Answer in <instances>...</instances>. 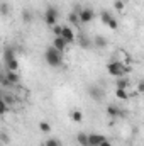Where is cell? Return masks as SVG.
<instances>
[{"mask_svg": "<svg viewBox=\"0 0 144 146\" xmlns=\"http://www.w3.org/2000/svg\"><path fill=\"white\" fill-rule=\"evenodd\" d=\"M0 141H2L3 145H9V141H10L9 134H7V133H0Z\"/></svg>", "mask_w": 144, "mask_h": 146, "instance_id": "28", "label": "cell"}, {"mask_svg": "<svg viewBox=\"0 0 144 146\" xmlns=\"http://www.w3.org/2000/svg\"><path fill=\"white\" fill-rule=\"evenodd\" d=\"M22 21L29 24V22L32 21V12H31V10H27V9H26V10H22Z\"/></svg>", "mask_w": 144, "mask_h": 146, "instance_id": "20", "label": "cell"}, {"mask_svg": "<svg viewBox=\"0 0 144 146\" xmlns=\"http://www.w3.org/2000/svg\"><path fill=\"white\" fill-rule=\"evenodd\" d=\"M137 92H139V94H143V92H144V83H143V82H139V83H137Z\"/></svg>", "mask_w": 144, "mask_h": 146, "instance_id": "31", "label": "cell"}, {"mask_svg": "<svg viewBox=\"0 0 144 146\" xmlns=\"http://www.w3.org/2000/svg\"><path fill=\"white\" fill-rule=\"evenodd\" d=\"M108 29H112V31H117V29H119V22H117V19H115V17H112V19H110V21H108Z\"/></svg>", "mask_w": 144, "mask_h": 146, "instance_id": "23", "label": "cell"}, {"mask_svg": "<svg viewBox=\"0 0 144 146\" xmlns=\"http://www.w3.org/2000/svg\"><path fill=\"white\" fill-rule=\"evenodd\" d=\"M115 97L120 99V100H127V99H129V94H127L124 88H115Z\"/></svg>", "mask_w": 144, "mask_h": 146, "instance_id": "17", "label": "cell"}, {"mask_svg": "<svg viewBox=\"0 0 144 146\" xmlns=\"http://www.w3.org/2000/svg\"><path fill=\"white\" fill-rule=\"evenodd\" d=\"M78 19H80V24H90L95 19V12L90 7H83L78 12Z\"/></svg>", "mask_w": 144, "mask_h": 146, "instance_id": "4", "label": "cell"}, {"mask_svg": "<svg viewBox=\"0 0 144 146\" xmlns=\"http://www.w3.org/2000/svg\"><path fill=\"white\" fill-rule=\"evenodd\" d=\"M44 60H46V63H48L49 66L59 68V66L63 65V51H58V49L51 44V46H48L46 51H44Z\"/></svg>", "mask_w": 144, "mask_h": 146, "instance_id": "1", "label": "cell"}, {"mask_svg": "<svg viewBox=\"0 0 144 146\" xmlns=\"http://www.w3.org/2000/svg\"><path fill=\"white\" fill-rule=\"evenodd\" d=\"M80 46H81L83 49H88V48H92V46H93V42H92L87 36H83V34H81V36H80Z\"/></svg>", "mask_w": 144, "mask_h": 146, "instance_id": "15", "label": "cell"}, {"mask_svg": "<svg viewBox=\"0 0 144 146\" xmlns=\"http://www.w3.org/2000/svg\"><path fill=\"white\" fill-rule=\"evenodd\" d=\"M129 70H131V68L126 66V65L120 63V61H112V63H108L107 65L108 75H112V76H115V78H117V76H124Z\"/></svg>", "mask_w": 144, "mask_h": 146, "instance_id": "2", "label": "cell"}, {"mask_svg": "<svg viewBox=\"0 0 144 146\" xmlns=\"http://www.w3.org/2000/svg\"><path fill=\"white\" fill-rule=\"evenodd\" d=\"M68 21H70V24L73 26H80V19H78V14H75V12H70V15H68Z\"/></svg>", "mask_w": 144, "mask_h": 146, "instance_id": "18", "label": "cell"}, {"mask_svg": "<svg viewBox=\"0 0 144 146\" xmlns=\"http://www.w3.org/2000/svg\"><path fill=\"white\" fill-rule=\"evenodd\" d=\"M127 87H131V83H129V80L126 78V76H117L115 78V88H127Z\"/></svg>", "mask_w": 144, "mask_h": 146, "instance_id": "9", "label": "cell"}, {"mask_svg": "<svg viewBox=\"0 0 144 146\" xmlns=\"http://www.w3.org/2000/svg\"><path fill=\"white\" fill-rule=\"evenodd\" d=\"M9 12H10L9 3H0V14H2V15H7Z\"/></svg>", "mask_w": 144, "mask_h": 146, "instance_id": "27", "label": "cell"}, {"mask_svg": "<svg viewBox=\"0 0 144 146\" xmlns=\"http://www.w3.org/2000/svg\"><path fill=\"white\" fill-rule=\"evenodd\" d=\"M107 138L102 136V134H95V133H90L88 134V146H98L102 141H105Z\"/></svg>", "mask_w": 144, "mask_h": 146, "instance_id": "7", "label": "cell"}, {"mask_svg": "<svg viewBox=\"0 0 144 146\" xmlns=\"http://www.w3.org/2000/svg\"><path fill=\"white\" fill-rule=\"evenodd\" d=\"M98 146H112V145H110V141H108V139H105V141H102Z\"/></svg>", "mask_w": 144, "mask_h": 146, "instance_id": "32", "label": "cell"}, {"mask_svg": "<svg viewBox=\"0 0 144 146\" xmlns=\"http://www.w3.org/2000/svg\"><path fill=\"white\" fill-rule=\"evenodd\" d=\"M87 92H88V95H90L95 102H102V99L105 97V92H104L100 87H97V85H90Z\"/></svg>", "mask_w": 144, "mask_h": 146, "instance_id": "5", "label": "cell"}, {"mask_svg": "<svg viewBox=\"0 0 144 146\" xmlns=\"http://www.w3.org/2000/svg\"><path fill=\"white\" fill-rule=\"evenodd\" d=\"M46 146H63L59 143V139H56V138H49L48 141H46Z\"/></svg>", "mask_w": 144, "mask_h": 146, "instance_id": "26", "label": "cell"}, {"mask_svg": "<svg viewBox=\"0 0 144 146\" xmlns=\"http://www.w3.org/2000/svg\"><path fill=\"white\" fill-rule=\"evenodd\" d=\"M114 7H115L117 10H122V9H124V2H122V0H115V3H114Z\"/></svg>", "mask_w": 144, "mask_h": 146, "instance_id": "30", "label": "cell"}, {"mask_svg": "<svg viewBox=\"0 0 144 146\" xmlns=\"http://www.w3.org/2000/svg\"><path fill=\"white\" fill-rule=\"evenodd\" d=\"M76 141L80 146H88V134L87 133H78L76 134Z\"/></svg>", "mask_w": 144, "mask_h": 146, "instance_id": "14", "label": "cell"}, {"mask_svg": "<svg viewBox=\"0 0 144 146\" xmlns=\"http://www.w3.org/2000/svg\"><path fill=\"white\" fill-rule=\"evenodd\" d=\"M107 114L110 115V117H119V115H120V109H119L117 106H108Z\"/></svg>", "mask_w": 144, "mask_h": 146, "instance_id": "16", "label": "cell"}, {"mask_svg": "<svg viewBox=\"0 0 144 146\" xmlns=\"http://www.w3.org/2000/svg\"><path fill=\"white\" fill-rule=\"evenodd\" d=\"M100 19H102V24H105V26H107L108 21L112 19V14H110V12H107V10H102V14H100Z\"/></svg>", "mask_w": 144, "mask_h": 146, "instance_id": "19", "label": "cell"}, {"mask_svg": "<svg viewBox=\"0 0 144 146\" xmlns=\"http://www.w3.org/2000/svg\"><path fill=\"white\" fill-rule=\"evenodd\" d=\"M39 129H41L42 133H49V131H51V124H49V122H39Z\"/></svg>", "mask_w": 144, "mask_h": 146, "instance_id": "24", "label": "cell"}, {"mask_svg": "<svg viewBox=\"0 0 144 146\" xmlns=\"http://www.w3.org/2000/svg\"><path fill=\"white\" fill-rule=\"evenodd\" d=\"M61 37H63L68 44L75 41V33H73V29L70 26H63V27H61Z\"/></svg>", "mask_w": 144, "mask_h": 146, "instance_id": "6", "label": "cell"}, {"mask_svg": "<svg viewBox=\"0 0 144 146\" xmlns=\"http://www.w3.org/2000/svg\"><path fill=\"white\" fill-rule=\"evenodd\" d=\"M0 83H2V87H12L10 85V82L7 80V76H5V72L0 73Z\"/></svg>", "mask_w": 144, "mask_h": 146, "instance_id": "25", "label": "cell"}, {"mask_svg": "<svg viewBox=\"0 0 144 146\" xmlns=\"http://www.w3.org/2000/svg\"><path fill=\"white\" fill-rule=\"evenodd\" d=\"M5 76H7V80L10 82V85H12V87H14V85H17V83L20 82V76H19L15 72H5Z\"/></svg>", "mask_w": 144, "mask_h": 146, "instance_id": "12", "label": "cell"}, {"mask_svg": "<svg viewBox=\"0 0 144 146\" xmlns=\"http://www.w3.org/2000/svg\"><path fill=\"white\" fill-rule=\"evenodd\" d=\"M5 68H7V72H17L19 70V61L15 58L9 60V61H5Z\"/></svg>", "mask_w": 144, "mask_h": 146, "instance_id": "13", "label": "cell"}, {"mask_svg": "<svg viewBox=\"0 0 144 146\" xmlns=\"http://www.w3.org/2000/svg\"><path fill=\"white\" fill-rule=\"evenodd\" d=\"M53 46H54L58 51H65V49H66V46H68V42H66V41H65L61 36H58V37H54Z\"/></svg>", "mask_w": 144, "mask_h": 146, "instance_id": "8", "label": "cell"}, {"mask_svg": "<svg viewBox=\"0 0 144 146\" xmlns=\"http://www.w3.org/2000/svg\"><path fill=\"white\" fill-rule=\"evenodd\" d=\"M7 110H9V106L5 104L3 97L0 95V115H5V114H7Z\"/></svg>", "mask_w": 144, "mask_h": 146, "instance_id": "21", "label": "cell"}, {"mask_svg": "<svg viewBox=\"0 0 144 146\" xmlns=\"http://www.w3.org/2000/svg\"><path fill=\"white\" fill-rule=\"evenodd\" d=\"M53 34L56 37L61 36V26H53Z\"/></svg>", "mask_w": 144, "mask_h": 146, "instance_id": "29", "label": "cell"}, {"mask_svg": "<svg viewBox=\"0 0 144 146\" xmlns=\"http://www.w3.org/2000/svg\"><path fill=\"white\" fill-rule=\"evenodd\" d=\"M71 119L75 122H81V119H83V114L80 112V110H73L71 112Z\"/></svg>", "mask_w": 144, "mask_h": 146, "instance_id": "22", "label": "cell"}, {"mask_svg": "<svg viewBox=\"0 0 144 146\" xmlns=\"http://www.w3.org/2000/svg\"><path fill=\"white\" fill-rule=\"evenodd\" d=\"M14 58H15V48L14 46H7L3 49V60L9 61V60H14Z\"/></svg>", "mask_w": 144, "mask_h": 146, "instance_id": "10", "label": "cell"}, {"mask_svg": "<svg viewBox=\"0 0 144 146\" xmlns=\"http://www.w3.org/2000/svg\"><path fill=\"white\" fill-rule=\"evenodd\" d=\"M56 21H58V9L54 5H49L44 12V22L53 27V26H56Z\"/></svg>", "mask_w": 144, "mask_h": 146, "instance_id": "3", "label": "cell"}, {"mask_svg": "<svg viewBox=\"0 0 144 146\" xmlns=\"http://www.w3.org/2000/svg\"><path fill=\"white\" fill-rule=\"evenodd\" d=\"M92 42H93V46H95V48H98V49H104V48L108 44V41L104 36H97Z\"/></svg>", "mask_w": 144, "mask_h": 146, "instance_id": "11", "label": "cell"}, {"mask_svg": "<svg viewBox=\"0 0 144 146\" xmlns=\"http://www.w3.org/2000/svg\"><path fill=\"white\" fill-rule=\"evenodd\" d=\"M0 51H2V48H0Z\"/></svg>", "mask_w": 144, "mask_h": 146, "instance_id": "33", "label": "cell"}]
</instances>
